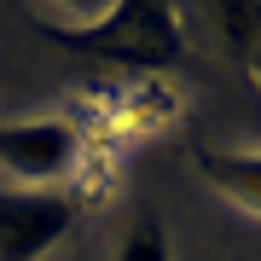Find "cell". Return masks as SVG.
Here are the masks:
<instances>
[{
  "mask_svg": "<svg viewBox=\"0 0 261 261\" xmlns=\"http://www.w3.org/2000/svg\"><path fill=\"white\" fill-rule=\"evenodd\" d=\"M82 163V134L64 116L0 122V168L18 174V186H58Z\"/></svg>",
  "mask_w": 261,
  "mask_h": 261,
  "instance_id": "obj_3",
  "label": "cell"
},
{
  "mask_svg": "<svg viewBox=\"0 0 261 261\" xmlns=\"http://www.w3.org/2000/svg\"><path fill=\"white\" fill-rule=\"evenodd\" d=\"M244 70H250V75H255V87H261V41H255V53H250V64H244Z\"/></svg>",
  "mask_w": 261,
  "mask_h": 261,
  "instance_id": "obj_8",
  "label": "cell"
},
{
  "mask_svg": "<svg viewBox=\"0 0 261 261\" xmlns=\"http://www.w3.org/2000/svg\"><path fill=\"white\" fill-rule=\"evenodd\" d=\"M209 6H215V29H221L226 53L238 64H250V53L261 41V0H209Z\"/></svg>",
  "mask_w": 261,
  "mask_h": 261,
  "instance_id": "obj_5",
  "label": "cell"
},
{
  "mask_svg": "<svg viewBox=\"0 0 261 261\" xmlns=\"http://www.w3.org/2000/svg\"><path fill=\"white\" fill-rule=\"evenodd\" d=\"M53 47H70L99 64L122 70H168L186 58V29H180L174 0H111V12L93 23H41Z\"/></svg>",
  "mask_w": 261,
  "mask_h": 261,
  "instance_id": "obj_1",
  "label": "cell"
},
{
  "mask_svg": "<svg viewBox=\"0 0 261 261\" xmlns=\"http://www.w3.org/2000/svg\"><path fill=\"white\" fill-rule=\"evenodd\" d=\"M75 221L82 197L64 186H0V261H47Z\"/></svg>",
  "mask_w": 261,
  "mask_h": 261,
  "instance_id": "obj_2",
  "label": "cell"
},
{
  "mask_svg": "<svg viewBox=\"0 0 261 261\" xmlns=\"http://www.w3.org/2000/svg\"><path fill=\"white\" fill-rule=\"evenodd\" d=\"M41 6H53V12H64L70 23H93L111 12V0H41Z\"/></svg>",
  "mask_w": 261,
  "mask_h": 261,
  "instance_id": "obj_7",
  "label": "cell"
},
{
  "mask_svg": "<svg viewBox=\"0 0 261 261\" xmlns=\"http://www.w3.org/2000/svg\"><path fill=\"white\" fill-rule=\"evenodd\" d=\"M197 168H203V180L215 192L226 197V203H238L244 215H255L261 221V151H226V145H197L192 151Z\"/></svg>",
  "mask_w": 261,
  "mask_h": 261,
  "instance_id": "obj_4",
  "label": "cell"
},
{
  "mask_svg": "<svg viewBox=\"0 0 261 261\" xmlns=\"http://www.w3.org/2000/svg\"><path fill=\"white\" fill-rule=\"evenodd\" d=\"M111 261H174V244H168L163 221L140 215V221L122 232V244H116V255H111Z\"/></svg>",
  "mask_w": 261,
  "mask_h": 261,
  "instance_id": "obj_6",
  "label": "cell"
}]
</instances>
